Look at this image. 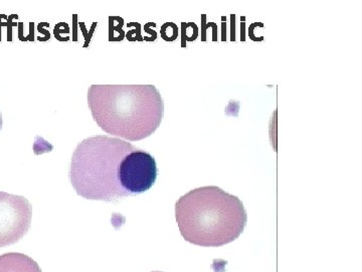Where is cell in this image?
<instances>
[{
  "label": "cell",
  "mask_w": 362,
  "mask_h": 272,
  "mask_svg": "<svg viewBox=\"0 0 362 272\" xmlns=\"http://www.w3.org/2000/svg\"><path fill=\"white\" fill-rule=\"evenodd\" d=\"M88 106L107 135L129 142L153 135L163 118V99L154 85H92Z\"/></svg>",
  "instance_id": "cell-1"
},
{
  "label": "cell",
  "mask_w": 362,
  "mask_h": 272,
  "mask_svg": "<svg viewBox=\"0 0 362 272\" xmlns=\"http://www.w3.org/2000/svg\"><path fill=\"white\" fill-rule=\"evenodd\" d=\"M181 236L192 244L221 247L240 237L246 228L244 204L216 186L190 191L175 204Z\"/></svg>",
  "instance_id": "cell-2"
},
{
  "label": "cell",
  "mask_w": 362,
  "mask_h": 272,
  "mask_svg": "<svg viewBox=\"0 0 362 272\" xmlns=\"http://www.w3.org/2000/svg\"><path fill=\"white\" fill-rule=\"evenodd\" d=\"M136 149L121 138L97 135L86 138L74 152L69 178L86 200L117 203L129 197L120 186L118 169L123 157Z\"/></svg>",
  "instance_id": "cell-3"
},
{
  "label": "cell",
  "mask_w": 362,
  "mask_h": 272,
  "mask_svg": "<svg viewBox=\"0 0 362 272\" xmlns=\"http://www.w3.org/2000/svg\"><path fill=\"white\" fill-rule=\"evenodd\" d=\"M33 206L23 196L0 192V248L23 239L32 225Z\"/></svg>",
  "instance_id": "cell-4"
},
{
  "label": "cell",
  "mask_w": 362,
  "mask_h": 272,
  "mask_svg": "<svg viewBox=\"0 0 362 272\" xmlns=\"http://www.w3.org/2000/svg\"><path fill=\"white\" fill-rule=\"evenodd\" d=\"M156 159L147 152L134 149L123 157L118 169V180L121 187L129 196L147 192L157 178Z\"/></svg>",
  "instance_id": "cell-5"
},
{
  "label": "cell",
  "mask_w": 362,
  "mask_h": 272,
  "mask_svg": "<svg viewBox=\"0 0 362 272\" xmlns=\"http://www.w3.org/2000/svg\"><path fill=\"white\" fill-rule=\"evenodd\" d=\"M0 272H42L37 261L23 253L0 255Z\"/></svg>",
  "instance_id": "cell-6"
},
{
  "label": "cell",
  "mask_w": 362,
  "mask_h": 272,
  "mask_svg": "<svg viewBox=\"0 0 362 272\" xmlns=\"http://www.w3.org/2000/svg\"><path fill=\"white\" fill-rule=\"evenodd\" d=\"M1 128H2V115H1V112H0V131H1Z\"/></svg>",
  "instance_id": "cell-7"
},
{
  "label": "cell",
  "mask_w": 362,
  "mask_h": 272,
  "mask_svg": "<svg viewBox=\"0 0 362 272\" xmlns=\"http://www.w3.org/2000/svg\"><path fill=\"white\" fill-rule=\"evenodd\" d=\"M153 272H162V271H153Z\"/></svg>",
  "instance_id": "cell-8"
}]
</instances>
